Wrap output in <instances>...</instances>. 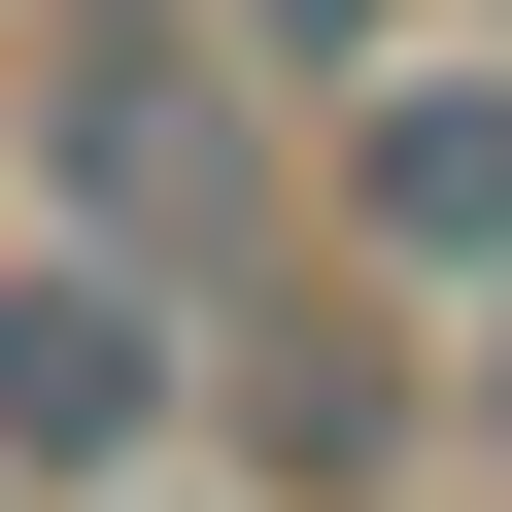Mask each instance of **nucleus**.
<instances>
[{
	"label": "nucleus",
	"instance_id": "20e7f679",
	"mask_svg": "<svg viewBox=\"0 0 512 512\" xmlns=\"http://www.w3.org/2000/svg\"><path fill=\"white\" fill-rule=\"evenodd\" d=\"M137 444H205V308L35 205V239H0V512H69V478H137Z\"/></svg>",
	"mask_w": 512,
	"mask_h": 512
},
{
	"label": "nucleus",
	"instance_id": "0eeeda50",
	"mask_svg": "<svg viewBox=\"0 0 512 512\" xmlns=\"http://www.w3.org/2000/svg\"><path fill=\"white\" fill-rule=\"evenodd\" d=\"M69 512H274V478H239V444H137V478H69Z\"/></svg>",
	"mask_w": 512,
	"mask_h": 512
},
{
	"label": "nucleus",
	"instance_id": "6e6552de",
	"mask_svg": "<svg viewBox=\"0 0 512 512\" xmlns=\"http://www.w3.org/2000/svg\"><path fill=\"white\" fill-rule=\"evenodd\" d=\"M478 35H512V0H478Z\"/></svg>",
	"mask_w": 512,
	"mask_h": 512
},
{
	"label": "nucleus",
	"instance_id": "7ed1b4c3",
	"mask_svg": "<svg viewBox=\"0 0 512 512\" xmlns=\"http://www.w3.org/2000/svg\"><path fill=\"white\" fill-rule=\"evenodd\" d=\"M308 239H342L376 308H478V274H512V35H478V0L308 103Z\"/></svg>",
	"mask_w": 512,
	"mask_h": 512
},
{
	"label": "nucleus",
	"instance_id": "423d86ee",
	"mask_svg": "<svg viewBox=\"0 0 512 512\" xmlns=\"http://www.w3.org/2000/svg\"><path fill=\"white\" fill-rule=\"evenodd\" d=\"M444 444H478V478H512V274H478V308H444Z\"/></svg>",
	"mask_w": 512,
	"mask_h": 512
},
{
	"label": "nucleus",
	"instance_id": "f03ea898",
	"mask_svg": "<svg viewBox=\"0 0 512 512\" xmlns=\"http://www.w3.org/2000/svg\"><path fill=\"white\" fill-rule=\"evenodd\" d=\"M205 444L274 478V512H444V308H376L342 239L205 274Z\"/></svg>",
	"mask_w": 512,
	"mask_h": 512
},
{
	"label": "nucleus",
	"instance_id": "39448f33",
	"mask_svg": "<svg viewBox=\"0 0 512 512\" xmlns=\"http://www.w3.org/2000/svg\"><path fill=\"white\" fill-rule=\"evenodd\" d=\"M205 35H239V69H274V103H342L376 35H444V0H205Z\"/></svg>",
	"mask_w": 512,
	"mask_h": 512
},
{
	"label": "nucleus",
	"instance_id": "f257e3e1",
	"mask_svg": "<svg viewBox=\"0 0 512 512\" xmlns=\"http://www.w3.org/2000/svg\"><path fill=\"white\" fill-rule=\"evenodd\" d=\"M0 69H35V205H69V239H137L171 308L308 239V103L239 69L205 0H0Z\"/></svg>",
	"mask_w": 512,
	"mask_h": 512
}]
</instances>
